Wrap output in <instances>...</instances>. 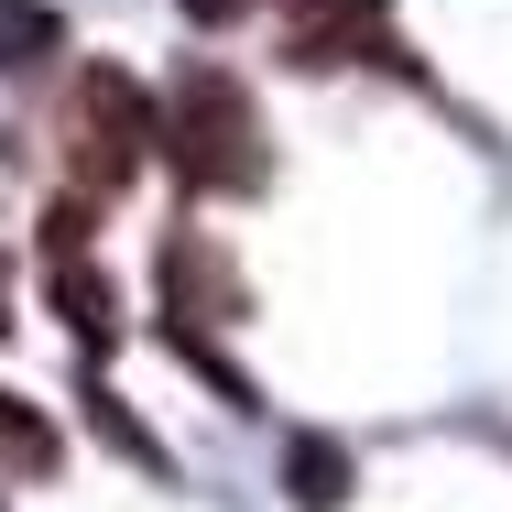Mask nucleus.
<instances>
[{
    "label": "nucleus",
    "instance_id": "nucleus-1",
    "mask_svg": "<svg viewBox=\"0 0 512 512\" xmlns=\"http://www.w3.org/2000/svg\"><path fill=\"white\" fill-rule=\"evenodd\" d=\"M153 153L175 164V186H186V197H251V186L273 175V153H262V109L240 99V77H229V66H186V77H175Z\"/></svg>",
    "mask_w": 512,
    "mask_h": 512
},
{
    "label": "nucleus",
    "instance_id": "nucleus-2",
    "mask_svg": "<svg viewBox=\"0 0 512 512\" xmlns=\"http://www.w3.org/2000/svg\"><path fill=\"white\" fill-rule=\"evenodd\" d=\"M153 131H164V109H153V88L131 66H77V88L55 109V153H66L77 197H120L153 164Z\"/></svg>",
    "mask_w": 512,
    "mask_h": 512
},
{
    "label": "nucleus",
    "instance_id": "nucleus-3",
    "mask_svg": "<svg viewBox=\"0 0 512 512\" xmlns=\"http://www.w3.org/2000/svg\"><path fill=\"white\" fill-rule=\"evenodd\" d=\"M164 316H175V327H240V316H251L240 262H229L207 229H175V240H164Z\"/></svg>",
    "mask_w": 512,
    "mask_h": 512
},
{
    "label": "nucleus",
    "instance_id": "nucleus-4",
    "mask_svg": "<svg viewBox=\"0 0 512 512\" xmlns=\"http://www.w3.org/2000/svg\"><path fill=\"white\" fill-rule=\"evenodd\" d=\"M382 0H295V66H338L349 44H371Z\"/></svg>",
    "mask_w": 512,
    "mask_h": 512
},
{
    "label": "nucleus",
    "instance_id": "nucleus-5",
    "mask_svg": "<svg viewBox=\"0 0 512 512\" xmlns=\"http://www.w3.org/2000/svg\"><path fill=\"white\" fill-rule=\"evenodd\" d=\"M55 44H66V11H55V0H0V77L44 66Z\"/></svg>",
    "mask_w": 512,
    "mask_h": 512
},
{
    "label": "nucleus",
    "instance_id": "nucleus-6",
    "mask_svg": "<svg viewBox=\"0 0 512 512\" xmlns=\"http://www.w3.org/2000/svg\"><path fill=\"white\" fill-rule=\"evenodd\" d=\"M284 480H295V502H306V512H338V502H349V447L295 436V447H284Z\"/></svg>",
    "mask_w": 512,
    "mask_h": 512
},
{
    "label": "nucleus",
    "instance_id": "nucleus-7",
    "mask_svg": "<svg viewBox=\"0 0 512 512\" xmlns=\"http://www.w3.org/2000/svg\"><path fill=\"white\" fill-rule=\"evenodd\" d=\"M55 458H66V447H55V425H44V414L22 404V393H0V469H22V480H44Z\"/></svg>",
    "mask_w": 512,
    "mask_h": 512
},
{
    "label": "nucleus",
    "instance_id": "nucleus-8",
    "mask_svg": "<svg viewBox=\"0 0 512 512\" xmlns=\"http://www.w3.org/2000/svg\"><path fill=\"white\" fill-rule=\"evenodd\" d=\"M88 414H99V436H109V447H120V458H131V469H153V480H164V469H175V458H164V436H153V425H131V414H120V393H88Z\"/></svg>",
    "mask_w": 512,
    "mask_h": 512
},
{
    "label": "nucleus",
    "instance_id": "nucleus-9",
    "mask_svg": "<svg viewBox=\"0 0 512 512\" xmlns=\"http://www.w3.org/2000/svg\"><path fill=\"white\" fill-rule=\"evenodd\" d=\"M186 11H197V22H240L251 0H186Z\"/></svg>",
    "mask_w": 512,
    "mask_h": 512
},
{
    "label": "nucleus",
    "instance_id": "nucleus-10",
    "mask_svg": "<svg viewBox=\"0 0 512 512\" xmlns=\"http://www.w3.org/2000/svg\"><path fill=\"white\" fill-rule=\"evenodd\" d=\"M0 327H11V284H0Z\"/></svg>",
    "mask_w": 512,
    "mask_h": 512
}]
</instances>
